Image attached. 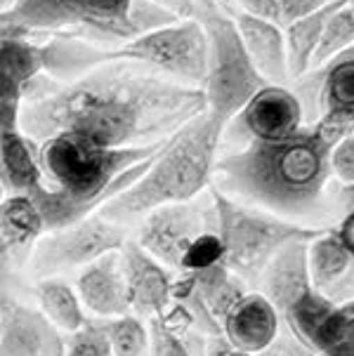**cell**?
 Returning a JSON list of instances; mask_svg holds the SVG:
<instances>
[{"instance_id":"cell-1","label":"cell","mask_w":354,"mask_h":356,"mask_svg":"<svg viewBox=\"0 0 354 356\" xmlns=\"http://www.w3.org/2000/svg\"><path fill=\"white\" fill-rule=\"evenodd\" d=\"M203 111L201 88L182 86L140 64L113 62L71 81L35 76L24 92L19 130L33 142L76 132L111 149L149 147L172 137Z\"/></svg>"},{"instance_id":"cell-2","label":"cell","mask_w":354,"mask_h":356,"mask_svg":"<svg viewBox=\"0 0 354 356\" xmlns=\"http://www.w3.org/2000/svg\"><path fill=\"white\" fill-rule=\"evenodd\" d=\"M340 132L319 118L286 140L248 142L215 161L213 186L279 217H307L321 208L331 182V149Z\"/></svg>"},{"instance_id":"cell-3","label":"cell","mask_w":354,"mask_h":356,"mask_svg":"<svg viewBox=\"0 0 354 356\" xmlns=\"http://www.w3.org/2000/svg\"><path fill=\"white\" fill-rule=\"evenodd\" d=\"M177 22L149 0H15L0 19V35L45 40L78 38L113 47Z\"/></svg>"},{"instance_id":"cell-4","label":"cell","mask_w":354,"mask_h":356,"mask_svg":"<svg viewBox=\"0 0 354 356\" xmlns=\"http://www.w3.org/2000/svg\"><path fill=\"white\" fill-rule=\"evenodd\" d=\"M225 135L211 113L203 111L168 137L152 165L121 196L109 201L97 215L113 225L144 217L161 205L182 203L201 196L213 182V168Z\"/></svg>"},{"instance_id":"cell-5","label":"cell","mask_w":354,"mask_h":356,"mask_svg":"<svg viewBox=\"0 0 354 356\" xmlns=\"http://www.w3.org/2000/svg\"><path fill=\"white\" fill-rule=\"evenodd\" d=\"M211 201L218 217L222 264L246 283H255L260 271L284 245L293 241H312L321 232L236 201L215 186H211Z\"/></svg>"},{"instance_id":"cell-6","label":"cell","mask_w":354,"mask_h":356,"mask_svg":"<svg viewBox=\"0 0 354 356\" xmlns=\"http://www.w3.org/2000/svg\"><path fill=\"white\" fill-rule=\"evenodd\" d=\"M194 19L201 24L208 40L206 81L201 86L206 111L227 128V123L257 90L267 86V81L246 52L236 22L220 10L218 0H199Z\"/></svg>"},{"instance_id":"cell-7","label":"cell","mask_w":354,"mask_h":356,"mask_svg":"<svg viewBox=\"0 0 354 356\" xmlns=\"http://www.w3.org/2000/svg\"><path fill=\"white\" fill-rule=\"evenodd\" d=\"M137 243L175 271H196L213 262H222V243L218 236L215 205L208 198L161 205L144 215Z\"/></svg>"},{"instance_id":"cell-8","label":"cell","mask_w":354,"mask_h":356,"mask_svg":"<svg viewBox=\"0 0 354 356\" xmlns=\"http://www.w3.org/2000/svg\"><path fill=\"white\" fill-rule=\"evenodd\" d=\"M307 243L309 241H293L284 245L260 271L255 283L260 288L257 293L265 295L269 305L277 309L286 333H291L300 345L316 352L319 330L335 305L312 286Z\"/></svg>"},{"instance_id":"cell-9","label":"cell","mask_w":354,"mask_h":356,"mask_svg":"<svg viewBox=\"0 0 354 356\" xmlns=\"http://www.w3.org/2000/svg\"><path fill=\"white\" fill-rule=\"evenodd\" d=\"M125 241L128 236L121 225L90 215L71 227L43 234L31 252V267L40 279L67 269H83L106 252L121 250Z\"/></svg>"},{"instance_id":"cell-10","label":"cell","mask_w":354,"mask_h":356,"mask_svg":"<svg viewBox=\"0 0 354 356\" xmlns=\"http://www.w3.org/2000/svg\"><path fill=\"white\" fill-rule=\"evenodd\" d=\"M303 120L305 106L298 95L286 86L267 83L246 102V106L227 123V128H230V137L243 140L246 144L277 142L298 132L303 128Z\"/></svg>"},{"instance_id":"cell-11","label":"cell","mask_w":354,"mask_h":356,"mask_svg":"<svg viewBox=\"0 0 354 356\" xmlns=\"http://www.w3.org/2000/svg\"><path fill=\"white\" fill-rule=\"evenodd\" d=\"M125 279L130 314L140 318L159 316L172 302V274L159 259H154L140 243L125 241L118 250Z\"/></svg>"},{"instance_id":"cell-12","label":"cell","mask_w":354,"mask_h":356,"mask_svg":"<svg viewBox=\"0 0 354 356\" xmlns=\"http://www.w3.org/2000/svg\"><path fill=\"white\" fill-rule=\"evenodd\" d=\"M43 74L40 40L0 35V132L19 130L26 86Z\"/></svg>"},{"instance_id":"cell-13","label":"cell","mask_w":354,"mask_h":356,"mask_svg":"<svg viewBox=\"0 0 354 356\" xmlns=\"http://www.w3.org/2000/svg\"><path fill=\"white\" fill-rule=\"evenodd\" d=\"M67 340L45 314L17 300L0 305V356H64Z\"/></svg>"},{"instance_id":"cell-14","label":"cell","mask_w":354,"mask_h":356,"mask_svg":"<svg viewBox=\"0 0 354 356\" xmlns=\"http://www.w3.org/2000/svg\"><path fill=\"white\" fill-rule=\"evenodd\" d=\"M307 267L312 286L333 305L354 300V250L338 229H321L307 243Z\"/></svg>"},{"instance_id":"cell-15","label":"cell","mask_w":354,"mask_h":356,"mask_svg":"<svg viewBox=\"0 0 354 356\" xmlns=\"http://www.w3.org/2000/svg\"><path fill=\"white\" fill-rule=\"evenodd\" d=\"M220 333L227 345L239 352L262 354L279 337L281 321L265 295L248 291L225 314L220 321Z\"/></svg>"},{"instance_id":"cell-16","label":"cell","mask_w":354,"mask_h":356,"mask_svg":"<svg viewBox=\"0 0 354 356\" xmlns=\"http://www.w3.org/2000/svg\"><path fill=\"white\" fill-rule=\"evenodd\" d=\"M309 86H316L323 123L343 137L350 135L354 130V45L323 64Z\"/></svg>"},{"instance_id":"cell-17","label":"cell","mask_w":354,"mask_h":356,"mask_svg":"<svg viewBox=\"0 0 354 356\" xmlns=\"http://www.w3.org/2000/svg\"><path fill=\"white\" fill-rule=\"evenodd\" d=\"M76 293L81 302L99 318H116L130 314L125 279L121 269V257L116 252H106L99 259L81 269L76 279Z\"/></svg>"},{"instance_id":"cell-18","label":"cell","mask_w":354,"mask_h":356,"mask_svg":"<svg viewBox=\"0 0 354 356\" xmlns=\"http://www.w3.org/2000/svg\"><path fill=\"white\" fill-rule=\"evenodd\" d=\"M234 22L241 33L246 52L250 54L260 76L272 86H284L291 76H288L286 38L279 24L257 19V17L243 15V12Z\"/></svg>"},{"instance_id":"cell-19","label":"cell","mask_w":354,"mask_h":356,"mask_svg":"<svg viewBox=\"0 0 354 356\" xmlns=\"http://www.w3.org/2000/svg\"><path fill=\"white\" fill-rule=\"evenodd\" d=\"M43 234V217L31 198L24 194H10L0 201V236L8 243L17 264L31 257Z\"/></svg>"},{"instance_id":"cell-20","label":"cell","mask_w":354,"mask_h":356,"mask_svg":"<svg viewBox=\"0 0 354 356\" xmlns=\"http://www.w3.org/2000/svg\"><path fill=\"white\" fill-rule=\"evenodd\" d=\"M182 274L191 281L194 291L199 293L203 305L208 307V312L213 314V318L218 323L225 318V314L248 293V283L243 279H239V276L227 269L222 262H213V264H208V267L196 269V271H182Z\"/></svg>"},{"instance_id":"cell-21","label":"cell","mask_w":354,"mask_h":356,"mask_svg":"<svg viewBox=\"0 0 354 356\" xmlns=\"http://www.w3.org/2000/svg\"><path fill=\"white\" fill-rule=\"evenodd\" d=\"M345 0H335V3L326 5L323 10L314 12V15L300 17V19L286 24V54H288V76L300 78L312 69V57L319 45L321 31L326 26L328 17L343 5Z\"/></svg>"},{"instance_id":"cell-22","label":"cell","mask_w":354,"mask_h":356,"mask_svg":"<svg viewBox=\"0 0 354 356\" xmlns=\"http://www.w3.org/2000/svg\"><path fill=\"white\" fill-rule=\"evenodd\" d=\"M33 293L40 305V312L45 314V318L57 330H62V333H76L88 321L76 288L64 279H57V276L38 279Z\"/></svg>"},{"instance_id":"cell-23","label":"cell","mask_w":354,"mask_h":356,"mask_svg":"<svg viewBox=\"0 0 354 356\" xmlns=\"http://www.w3.org/2000/svg\"><path fill=\"white\" fill-rule=\"evenodd\" d=\"M316 352L326 356H354V300L333 307L319 330Z\"/></svg>"},{"instance_id":"cell-24","label":"cell","mask_w":354,"mask_h":356,"mask_svg":"<svg viewBox=\"0 0 354 356\" xmlns=\"http://www.w3.org/2000/svg\"><path fill=\"white\" fill-rule=\"evenodd\" d=\"M113 356H149V328L135 314L102 318Z\"/></svg>"},{"instance_id":"cell-25","label":"cell","mask_w":354,"mask_h":356,"mask_svg":"<svg viewBox=\"0 0 354 356\" xmlns=\"http://www.w3.org/2000/svg\"><path fill=\"white\" fill-rule=\"evenodd\" d=\"M352 45H354V15L347 8V3H343L328 17L326 26H323L319 45H316V52L312 57V66L321 69L323 64L331 62L333 57H338L340 52H345Z\"/></svg>"},{"instance_id":"cell-26","label":"cell","mask_w":354,"mask_h":356,"mask_svg":"<svg viewBox=\"0 0 354 356\" xmlns=\"http://www.w3.org/2000/svg\"><path fill=\"white\" fill-rule=\"evenodd\" d=\"M64 356H113L102 321H88L71 333Z\"/></svg>"},{"instance_id":"cell-27","label":"cell","mask_w":354,"mask_h":356,"mask_svg":"<svg viewBox=\"0 0 354 356\" xmlns=\"http://www.w3.org/2000/svg\"><path fill=\"white\" fill-rule=\"evenodd\" d=\"M149 356H194L187 342L161 316L149 318Z\"/></svg>"},{"instance_id":"cell-28","label":"cell","mask_w":354,"mask_h":356,"mask_svg":"<svg viewBox=\"0 0 354 356\" xmlns=\"http://www.w3.org/2000/svg\"><path fill=\"white\" fill-rule=\"evenodd\" d=\"M331 172L338 177L343 186L354 184V137L352 132L340 137L331 149Z\"/></svg>"},{"instance_id":"cell-29","label":"cell","mask_w":354,"mask_h":356,"mask_svg":"<svg viewBox=\"0 0 354 356\" xmlns=\"http://www.w3.org/2000/svg\"><path fill=\"white\" fill-rule=\"evenodd\" d=\"M15 257L8 248V243L0 236V305L15 300V286H17V274H15Z\"/></svg>"},{"instance_id":"cell-30","label":"cell","mask_w":354,"mask_h":356,"mask_svg":"<svg viewBox=\"0 0 354 356\" xmlns=\"http://www.w3.org/2000/svg\"><path fill=\"white\" fill-rule=\"evenodd\" d=\"M331 3H335V0H281V8H279L281 26L300 19V17L314 15V12L323 10Z\"/></svg>"},{"instance_id":"cell-31","label":"cell","mask_w":354,"mask_h":356,"mask_svg":"<svg viewBox=\"0 0 354 356\" xmlns=\"http://www.w3.org/2000/svg\"><path fill=\"white\" fill-rule=\"evenodd\" d=\"M257 356H326V354L312 352V349H307L305 345H300L291 333H284V335L279 333L277 340H274L265 352L257 354Z\"/></svg>"},{"instance_id":"cell-32","label":"cell","mask_w":354,"mask_h":356,"mask_svg":"<svg viewBox=\"0 0 354 356\" xmlns=\"http://www.w3.org/2000/svg\"><path fill=\"white\" fill-rule=\"evenodd\" d=\"M241 5L243 15L257 17V19H267L274 22L281 26V17H279V8H281V0H236Z\"/></svg>"},{"instance_id":"cell-33","label":"cell","mask_w":354,"mask_h":356,"mask_svg":"<svg viewBox=\"0 0 354 356\" xmlns=\"http://www.w3.org/2000/svg\"><path fill=\"white\" fill-rule=\"evenodd\" d=\"M149 3L159 5L161 10H166L168 15H172L177 22H182V19H194L196 3H199V0H149Z\"/></svg>"},{"instance_id":"cell-34","label":"cell","mask_w":354,"mask_h":356,"mask_svg":"<svg viewBox=\"0 0 354 356\" xmlns=\"http://www.w3.org/2000/svg\"><path fill=\"white\" fill-rule=\"evenodd\" d=\"M206 356H257V354L239 352V349H234L232 345H227L225 337H211V340H208Z\"/></svg>"},{"instance_id":"cell-35","label":"cell","mask_w":354,"mask_h":356,"mask_svg":"<svg viewBox=\"0 0 354 356\" xmlns=\"http://www.w3.org/2000/svg\"><path fill=\"white\" fill-rule=\"evenodd\" d=\"M338 234L343 236V241L350 248L354 250V210H350V213H345V217H343V222H340L338 227Z\"/></svg>"},{"instance_id":"cell-36","label":"cell","mask_w":354,"mask_h":356,"mask_svg":"<svg viewBox=\"0 0 354 356\" xmlns=\"http://www.w3.org/2000/svg\"><path fill=\"white\" fill-rule=\"evenodd\" d=\"M12 5H15V0H0V19H3V15H8Z\"/></svg>"},{"instance_id":"cell-37","label":"cell","mask_w":354,"mask_h":356,"mask_svg":"<svg viewBox=\"0 0 354 356\" xmlns=\"http://www.w3.org/2000/svg\"><path fill=\"white\" fill-rule=\"evenodd\" d=\"M345 3H347V8L352 10V15H354V0H345Z\"/></svg>"},{"instance_id":"cell-38","label":"cell","mask_w":354,"mask_h":356,"mask_svg":"<svg viewBox=\"0 0 354 356\" xmlns=\"http://www.w3.org/2000/svg\"><path fill=\"white\" fill-rule=\"evenodd\" d=\"M222 3H230V0H222Z\"/></svg>"},{"instance_id":"cell-39","label":"cell","mask_w":354,"mask_h":356,"mask_svg":"<svg viewBox=\"0 0 354 356\" xmlns=\"http://www.w3.org/2000/svg\"><path fill=\"white\" fill-rule=\"evenodd\" d=\"M352 137H354V130H352Z\"/></svg>"}]
</instances>
